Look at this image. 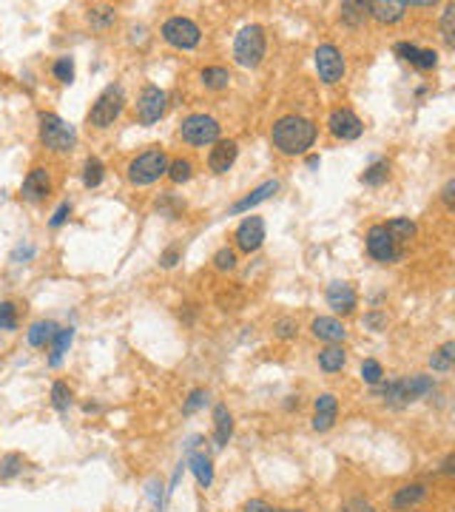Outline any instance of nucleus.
I'll return each mask as SVG.
<instances>
[{
	"label": "nucleus",
	"mask_w": 455,
	"mask_h": 512,
	"mask_svg": "<svg viewBox=\"0 0 455 512\" xmlns=\"http://www.w3.org/2000/svg\"><path fill=\"white\" fill-rule=\"evenodd\" d=\"M344 362H347V353H344L339 344H330V347H324V350L319 353V367H322L324 373H339V370L344 367Z\"/></svg>",
	"instance_id": "393cba45"
},
{
	"label": "nucleus",
	"mask_w": 455,
	"mask_h": 512,
	"mask_svg": "<svg viewBox=\"0 0 455 512\" xmlns=\"http://www.w3.org/2000/svg\"><path fill=\"white\" fill-rule=\"evenodd\" d=\"M453 464H455V456H453V453H450V456L444 459V476H453V470H455Z\"/></svg>",
	"instance_id": "5fc2aeb1"
},
{
	"label": "nucleus",
	"mask_w": 455,
	"mask_h": 512,
	"mask_svg": "<svg viewBox=\"0 0 455 512\" xmlns=\"http://www.w3.org/2000/svg\"><path fill=\"white\" fill-rule=\"evenodd\" d=\"M270 140H273V145H276L282 154L296 157V154H305V151L316 143V126H313L307 117L287 114V117H279V120L273 123Z\"/></svg>",
	"instance_id": "f257e3e1"
},
{
	"label": "nucleus",
	"mask_w": 455,
	"mask_h": 512,
	"mask_svg": "<svg viewBox=\"0 0 455 512\" xmlns=\"http://www.w3.org/2000/svg\"><path fill=\"white\" fill-rule=\"evenodd\" d=\"M367 11L382 23H396L404 17L407 3L404 0H376V3H367Z\"/></svg>",
	"instance_id": "412c9836"
},
{
	"label": "nucleus",
	"mask_w": 455,
	"mask_h": 512,
	"mask_svg": "<svg viewBox=\"0 0 455 512\" xmlns=\"http://www.w3.org/2000/svg\"><path fill=\"white\" fill-rule=\"evenodd\" d=\"M339 512H376V510H373V504H367V501H362V498H353V501H347Z\"/></svg>",
	"instance_id": "09e8293b"
},
{
	"label": "nucleus",
	"mask_w": 455,
	"mask_h": 512,
	"mask_svg": "<svg viewBox=\"0 0 455 512\" xmlns=\"http://www.w3.org/2000/svg\"><path fill=\"white\" fill-rule=\"evenodd\" d=\"M367 254L373 256L376 262H399L402 259V251L396 248L393 237L384 231V225H373L367 231Z\"/></svg>",
	"instance_id": "9d476101"
},
{
	"label": "nucleus",
	"mask_w": 455,
	"mask_h": 512,
	"mask_svg": "<svg viewBox=\"0 0 455 512\" xmlns=\"http://www.w3.org/2000/svg\"><path fill=\"white\" fill-rule=\"evenodd\" d=\"M180 137L188 145H211L220 140V123L208 114H191L180 126Z\"/></svg>",
	"instance_id": "0eeeda50"
},
{
	"label": "nucleus",
	"mask_w": 455,
	"mask_h": 512,
	"mask_svg": "<svg viewBox=\"0 0 455 512\" xmlns=\"http://www.w3.org/2000/svg\"><path fill=\"white\" fill-rule=\"evenodd\" d=\"M307 168H319V157H307Z\"/></svg>",
	"instance_id": "6e6d98bb"
},
{
	"label": "nucleus",
	"mask_w": 455,
	"mask_h": 512,
	"mask_svg": "<svg viewBox=\"0 0 455 512\" xmlns=\"http://www.w3.org/2000/svg\"><path fill=\"white\" fill-rule=\"evenodd\" d=\"M165 100H168V97H165L163 88L145 86L143 94H140V100H137V117H140V123H143V126L157 123V120L163 117V111H165Z\"/></svg>",
	"instance_id": "9b49d317"
},
{
	"label": "nucleus",
	"mask_w": 455,
	"mask_h": 512,
	"mask_svg": "<svg viewBox=\"0 0 455 512\" xmlns=\"http://www.w3.org/2000/svg\"><path fill=\"white\" fill-rule=\"evenodd\" d=\"M310 330H313L316 339H322V342H333V344H336V342H344V336H347L344 324H342L339 319H333V316H319V319H313Z\"/></svg>",
	"instance_id": "aec40b11"
},
{
	"label": "nucleus",
	"mask_w": 455,
	"mask_h": 512,
	"mask_svg": "<svg viewBox=\"0 0 455 512\" xmlns=\"http://www.w3.org/2000/svg\"><path fill=\"white\" fill-rule=\"evenodd\" d=\"M54 333H57V324H54V322H34V324L29 327L26 339H29L31 347H46V344L54 339Z\"/></svg>",
	"instance_id": "a878e982"
},
{
	"label": "nucleus",
	"mask_w": 455,
	"mask_h": 512,
	"mask_svg": "<svg viewBox=\"0 0 455 512\" xmlns=\"http://www.w3.org/2000/svg\"><path fill=\"white\" fill-rule=\"evenodd\" d=\"M276 191H279V183H276V180H267V183H262L259 188H253L247 197H242L239 203H233V205L228 208V214H242V211H250V208H256L259 203L270 200Z\"/></svg>",
	"instance_id": "6ab92c4d"
},
{
	"label": "nucleus",
	"mask_w": 455,
	"mask_h": 512,
	"mask_svg": "<svg viewBox=\"0 0 455 512\" xmlns=\"http://www.w3.org/2000/svg\"><path fill=\"white\" fill-rule=\"evenodd\" d=\"M424 498H427V487L424 484H407V487L396 490L390 504H393V510H410V507L421 504Z\"/></svg>",
	"instance_id": "4be33fe9"
},
{
	"label": "nucleus",
	"mask_w": 455,
	"mask_h": 512,
	"mask_svg": "<svg viewBox=\"0 0 455 512\" xmlns=\"http://www.w3.org/2000/svg\"><path fill=\"white\" fill-rule=\"evenodd\" d=\"M441 37L447 46H455V6L444 9V17H441Z\"/></svg>",
	"instance_id": "58836bf2"
},
{
	"label": "nucleus",
	"mask_w": 455,
	"mask_h": 512,
	"mask_svg": "<svg viewBox=\"0 0 455 512\" xmlns=\"http://www.w3.org/2000/svg\"><path fill=\"white\" fill-rule=\"evenodd\" d=\"M313 57H316V71H319L322 83L333 86V83H339L344 77V57H342V51L333 43L319 46Z\"/></svg>",
	"instance_id": "1a4fd4ad"
},
{
	"label": "nucleus",
	"mask_w": 455,
	"mask_h": 512,
	"mask_svg": "<svg viewBox=\"0 0 455 512\" xmlns=\"http://www.w3.org/2000/svg\"><path fill=\"white\" fill-rule=\"evenodd\" d=\"M433 390H436V382L430 376H410V379H393V382L382 384L376 390V396H382L393 407H407V404L430 396Z\"/></svg>",
	"instance_id": "f03ea898"
},
{
	"label": "nucleus",
	"mask_w": 455,
	"mask_h": 512,
	"mask_svg": "<svg viewBox=\"0 0 455 512\" xmlns=\"http://www.w3.org/2000/svg\"><path fill=\"white\" fill-rule=\"evenodd\" d=\"M276 336L279 339H293L296 336V322L293 319H279L276 322Z\"/></svg>",
	"instance_id": "a18cd8bd"
},
{
	"label": "nucleus",
	"mask_w": 455,
	"mask_h": 512,
	"mask_svg": "<svg viewBox=\"0 0 455 512\" xmlns=\"http://www.w3.org/2000/svg\"><path fill=\"white\" fill-rule=\"evenodd\" d=\"M327 128H330V134L339 137V140H356V137H362V131H364L362 120H359L350 108H336V111H330Z\"/></svg>",
	"instance_id": "f8f14e48"
},
{
	"label": "nucleus",
	"mask_w": 455,
	"mask_h": 512,
	"mask_svg": "<svg viewBox=\"0 0 455 512\" xmlns=\"http://www.w3.org/2000/svg\"><path fill=\"white\" fill-rule=\"evenodd\" d=\"M214 267H217V270H233V267H236V254H233L230 248L217 251V254H214Z\"/></svg>",
	"instance_id": "c03bdc74"
},
{
	"label": "nucleus",
	"mask_w": 455,
	"mask_h": 512,
	"mask_svg": "<svg viewBox=\"0 0 455 512\" xmlns=\"http://www.w3.org/2000/svg\"><path fill=\"white\" fill-rule=\"evenodd\" d=\"M336 413H339V401L333 393H322L316 399V416H313V430L327 433L336 424Z\"/></svg>",
	"instance_id": "dca6fc26"
},
{
	"label": "nucleus",
	"mask_w": 455,
	"mask_h": 512,
	"mask_svg": "<svg viewBox=\"0 0 455 512\" xmlns=\"http://www.w3.org/2000/svg\"><path fill=\"white\" fill-rule=\"evenodd\" d=\"M51 71H54V77H57L60 83H71V80H74V60H71V57H57L54 66H51Z\"/></svg>",
	"instance_id": "e433bc0d"
},
{
	"label": "nucleus",
	"mask_w": 455,
	"mask_h": 512,
	"mask_svg": "<svg viewBox=\"0 0 455 512\" xmlns=\"http://www.w3.org/2000/svg\"><path fill=\"white\" fill-rule=\"evenodd\" d=\"M71 339H74V327H57V333H54V339H51V356H48V364H51V367H57V364L63 362V353L68 350Z\"/></svg>",
	"instance_id": "b1692460"
},
{
	"label": "nucleus",
	"mask_w": 455,
	"mask_h": 512,
	"mask_svg": "<svg viewBox=\"0 0 455 512\" xmlns=\"http://www.w3.org/2000/svg\"><path fill=\"white\" fill-rule=\"evenodd\" d=\"M123 106H126L123 88H120V86H106L103 94L94 100L91 111H88V123L97 126V128H108V126L123 114Z\"/></svg>",
	"instance_id": "423d86ee"
},
{
	"label": "nucleus",
	"mask_w": 455,
	"mask_h": 512,
	"mask_svg": "<svg viewBox=\"0 0 455 512\" xmlns=\"http://www.w3.org/2000/svg\"><path fill=\"white\" fill-rule=\"evenodd\" d=\"M48 191H51V180H48V171H46V168H34V171H29V177L23 180V188H20L23 200H29V203H40V200H46Z\"/></svg>",
	"instance_id": "4468645a"
},
{
	"label": "nucleus",
	"mask_w": 455,
	"mask_h": 512,
	"mask_svg": "<svg viewBox=\"0 0 455 512\" xmlns=\"http://www.w3.org/2000/svg\"><path fill=\"white\" fill-rule=\"evenodd\" d=\"M148 498H151V507L154 512H163L165 507V493H163V481H148Z\"/></svg>",
	"instance_id": "79ce46f5"
},
{
	"label": "nucleus",
	"mask_w": 455,
	"mask_h": 512,
	"mask_svg": "<svg viewBox=\"0 0 455 512\" xmlns=\"http://www.w3.org/2000/svg\"><path fill=\"white\" fill-rule=\"evenodd\" d=\"M384 324H387V316H382V313H367V316H364V327L382 330Z\"/></svg>",
	"instance_id": "8fccbe9b"
},
{
	"label": "nucleus",
	"mask_w": 455,
	"mask_h": 512,
	"mask_svg": "<svg viewBox=\"0 0 455 512\" xmlns=\"http://www.w3.org/2000/svg\"><path fill=\"white\" fill-rule=\"evenodd\" d=\"M396 54H399L402 60H407V63H416L419 46H413V43H399V46H396Z\"/></svg>",
	"instance_id": "49530a36"
},
{
	"label": "nucleus",
	"mask_w": 455,
	"mask_h": 512,
	"mask_svg": "<svg viewBox=\"0 0 455 512\" xmlns=\"http://www.w3.org/2000/svg\"><path fill=\"white\" fill-rule=\"evenodd\" d=\"M168 177H171V183H177V185H183V183H188L191 180V174H194V165L188 163V160H174V163H168V171H165Z\"/></svg>",
	"instance_id": "2f4dec72"
},
{
	"label": "nucleus",
	"mask_w": 455,
	"mask_h": 512,
	"mask_svg": "<svg viewBox=\"0 0 455 512\" xmlns=\"http://www.w3.org/2000/svg\"><path fill=\"white\" fill-rule=\"evenodd\" d=\"M279 512H302V510H279Z\"/></svg>",
	"instance_id": "4d7b16f0"
},
{
	"label": "nucleus",
	"mask_w": 455,
	"mask_h": 512,
	"mask_svg": "<svg viewBox=\"0 0 455 512\" xmlns=\"http://www.w3.org/2000/svg\"><path fill=\"white\" fill-rule=\"evenodd\" d=\"M185 467L197 476V481H200V487H211L214 484V464H211V459L205 456V453H200V450H185Z\"/></svg>",
	"instance_id": "a211bd4d"
},
{
	"label": "nucleus",
	"mask_w": 455,
	"mask_h": 512,
	"mask_svg": "<svg viewBox=\"0 0 455 512\" xmlns=\"http://www.w3.org/2000/svg\"><path fill=\"white\" fill-rule=\"evenodd\" d=\"M327 304L336 313H353L356 307V290L347 282H330L327 285Z\"/></svg>",
	"instance_id": "f3484780"
},
{
	"label": "nucleus",
	"mask_w": 455,
	"mask_h": 512,
	"mask_svg": "<svg viewBox=\"0 0 455 512\" xmlns=\"http://www.w3.org/2000/svg\"><path fill=\"white\" fill-rule=\"evenodd\" d=\"M262 242H265V220H262V217H245V220L239 222V228H236V245H239V251L253 254V251L262 248Z\"/></svg>",
	"instance_id": "ddd939ff"
},
{
	"label": "nucleus",
	"mask_w": 455,
	"mask_h": 512,
	"mask_svg": "<svg viewBox=\"0 0 455 512\" xmlns=\"http://www.w3.org/2000/svg\"><path fill=\"white\" fill-rule=\"evenodd\" d=\"M453 359H455V342H447V344H441V350H436V353L430 356V367L439 370V373H447V370L453 367Z\"/></svg>",
	"instance_id": "c85d7f7f"
},
{
	"label": "nucleus",
	"mask_w": 455,
	"mask_h": 512,
	"mask_svg": "<svg viewBox=\"0 0 455 512\" xmlns=\"http://www.w3.org/2000/svg\"><path fill=\"white\" fill-rule=\"evenodd\" d=\"M242 512H276L267 501H262V498H250L247 504H245V510Z\"/></svg>",
	"instance_id": "3c124183"
},
{
	"label": "nucleus",
	"mask_w": 455,
	"mask_h": 512,
	"mask_svg": "<svg viewBox=\"0 0 455 512\" xmlns=\"http://www.w3.org/2000/svg\"><path fill=\"white\" fill-rule=\"evenodd\" d=\"M160 262H163V267H174V265L180 262V251H177V248H168L165 254L160 256Z\"/></svg>",
	"instance_id": "603ef678"
},
{
	"label": "nucleus",
	"mask_w": 455,
	"mask_h": 512,
	"mask_svg": "<svg viewBox=\"0 0 455 512\" xmlns=\"http://www.w3.org/2000/svg\"><path fill=\"white\" fill-rule=\"evenodd\" d=\"M362 379H364L367 384H379V382L384 379L382 364H379L376 359H364V362H362Z\"/></svg>",
	"instance_id": "4c0bfd02"
},
{
	"label": "nucleus",
	"mask_w": 455,
	"mask_h": 512,
	"mask_svg": "<svg viewBox=\"0 0 455 512\" xmlns=\"http://www.w3.org/2000/svg\"><path fill=\"white\" fill-rule=\"evenodd\" d=\"M416 68H421V71H430V68H436L439 66V51L436 48H419V57H416V63H413Z\"/></svg>",
	"instance_id": "a19ab883"
},
{
	"label": "nucleus",
	"mask_w": 455,
	"mask_h": 512,
	"mask_svg": "<svg viewBox=\"0 0 455 512\" xmlns=\"http://www.w3.org/2000/svg\"><path fill=\"white\" fill-rule=\"evenodd\" d=\"M68 214H71V205H68V203H60V208L54 211V217L48 220V225H51V228H60V225L68 220Z\"/></svg>",
	"instance_id": "de8ad7c7"
},
{
	"label": "nucleus",
	"mask_w": 455,
	"mask_h": 512,
	"mask_svg": "<svg viewBox=\"0 0 455 512\" xmlns=\"http://www.w3.org/2000/svg\"><path fill=\"white\" fill-rule=\"evenodd\" d=\"M23 470V456L20 453H9L0 459V478H14Z\"/></svg>",
	"instance_id": "f704fd0d"
},
{
	"label": "nucleus",
	"mask_w": 455,
	"mask_h": 512,
	"mask_svg": "<svg viewBox=\"0 0 455 512\" xmlns=\"http://www.w3.org/2000/svg\"><path fill=\"white\" fill-rule=\"evenodd\" d=\"M205 401H208V393L205 390H191V396H188V401L183 404V413H197L200 407H205Z\"/></svg>",
	"instance_id": "37998d69"
},
{
	"label": "nucleus",
	"mask_w": 455,
	"mask_h": 512,
	"mask_svg": "<svg viewBox=\"0 0 455 512\" xmlns=\"http://www.w3.org/2000/svg\"><path fill=\"white\" fill-rule=\"evenodd\" d=\"M367 3H342V20L350 26H359L367 20Z\"/></svg>",
	"instance_id": "7c9ffc66"
},
{
	"label": "nucleus",
	"mask_w": 455,
	"mask_h": 512,
	"mask_svg": "<svg viewBox=\"0 0 455 512\" xmlns=\"http://www.w3.org/2000/svg\"><path fill=\"white\" fill-rule=\"evenodd\" d=\"M265 57V31L262 26H245L233 40V60L242 68H256Z\"/></svg>",
	"instance_id": "39448f33"
},
{
	"label": "nucleus",
	"mask_w": 455,
	"mask_h": 512,
	"mask_svg": "<svg viewBox=\"0 0 455 512\" xmlns=\"http://www.w3.org/2000/svg\"><path fill=\"white\" fill-rule=\"evenodd\" d=\"M236 154H239V148H236L233 140H217L211 154H208V168L214 174H225L228 168L236 163Z\"/></svg>",
	"instance_id": "2eb2a0df"
},
{
	"label": "nucleus",
	"mask_w": 455,
	"mask_h": 512,
	"mask_svg": "<svg viewBox=\"0 0 455 512\" xmlns=\"http://www.w3.org/2000/svg\"><path fill=\"white\" fill-rule=\"evenodd\" d=\"M17 327V307L11 302H0V330H14Z\"/></svg>",
	"instance_id": "ea45409f"
},
{
	"label": "nucleus",
	"mask_w": 455,
	"mask_h": 512,
	"mask_svg": "<svg viewBox=\"0 0 455 512\" xmlns=\"http://www.w3.org/2000/svg\"><path fill=\"white\" fill-rule=\"evenodd\" d=\"M51 407H54L57 413H66V410L71 407V390H68L66 382H54V384H51Z\"/></svg>",
	"instance_id": "c756f323"
},
{
	"label": "nucleus",
	"mask_w": 455,
	"mask_h": 512,
	"mask_svg": "<svg viewBox=\"0 0 455 512\" xmlns=\"http://www.w3.org/2000/svg\"><path fill=\"white\" fill-rule=\"evenodd\" d=\"M103 163L97 160V157H91L88 163H86V168H83V185L86 188H97L100 183H103Z\"/></svg>",
	"instance_id": "72a5a7b5"
},
{
	"label": "nucleus",
	"mask_w": 455,
	"mask_h": 512,
	"mask_svg": "<svg viewBox=\"0 0 455 512\" xmlns=\"http://www.w3.org/2000/svg\"><path fill=\"white\" fill-rule=\"evenodd\" d=\"M165 171H168V157H165V151H160V148H151V151H145V154H140V157H134V160L128 163V180H131V185H137V188L157 183Z\"/></svg>",
	"instance_id": "20e7f679"
},
{
	"label": "nucleus",
	"mask_w": 455,
	"mask_h": 512,
	"mask_svg": "<svg viewBox=\"0 0 455 512\" xmlns=\"http://www.w3.org/2000/svg\"><path fill=\"white\" fill-rule=\"evenodd\" d=\"M200 77H203L205 88H214V91L228 88V83H230V74H228V68H223V66H208V68H203Z\"/></svg>",
	"instance_id": "bb28decb"
},
{
	"label": "nucleus",
	"mask_w": 455,
	"mask_h": 512,
	"mask_svg": "<svg viewBox=\"0 0 455 512\" xmlns=\"http://www.w3.org/2000/svg\"><path fill=\"white\" fill-rule=\"evenodd\" d=\"M40 140L46 148L63 154V151H71L77 145V131L74 126H68L63 117L57 114H40Z\"/></svg>",
	"instance_id": "7ed1b4c3"
},
{
	"label": "nucleus",
	"mask_w": 455,
	"mask_h": 512,
	"mask_svg": "<svg viewBox=\"0 0 455 512\" xmlns=\"http://www.w3.org/2000/svg\"><path fill=\"white\" fill-rule=\"evenodd\" d=\"M384 231L393 237V242H404V240L416 237V222H410V220H390L384 225Z\"/></svg>",
	"instance_id": "cd10ccee"
},
{
	"label": "nucleus",
	"mask_w": 455,
	"mask_h": 512,
	"mask_svg": "<svg viewBox=\"0 0 455 512\" xmlns=\"http://www.w3.org/2000/svg\"><path fill=\"white\" fill-rule=\"evenodd\" d=\"M88 23L97 26V29L111 26V23H114V9H111V6H94V9L88 11Z\"/></svg>",
	"instance_id": "c9c22d12"
},
{
	"label": "nucleus",
	"mask_w": 455,
	"mask_h": 512,
	"mask_svg": "<svg viewBox=\"0 0 455 512\" xmlns=\"http://www.w3.org/2000/svg\"><path fill=\"white\" fill-rule=\"evenodd\" d=\"M453 191H455V180H447V185H444V191H441V200H444L447 208H453Z\"/></svg>",
	"instance_id": "864d4df0"
},
{
	"label": "nucleus",
	"mask_w": 455,
	"mask_h": 512,
	"mask_svg": "<svg viewBox=\"0 0 455 512\" xmlns=\"http://www.w3.org/2000/svg\"><path fill=\"white\" fill-rule=\"evenodd\" d=\"M163 37L174 48H197L200 40H203L200 26L194 20H188V17H168L165 26H163Z\"/></svg>",
	"instance_id": "6e6552de"
},
{
	"label": "nucleus",
	"mask_w": 455,
	"mask_h": 512,
	"mask_svg": "<svg viewBox=\"0 0 455 512\" xmlns=\"http://www.w3.org/2000/svg\"><path fill=\"white\" fill-rule=\"evenodd\" d=\"M387 174H390V168H387V163L382 160V163H373V165L362 174V183L370 185V188H379L382 183H387Z\"/></svg>",
	"instance_id": "473e14b6"
},
{
	"label": "nucleus",
	"mask_w": 455,
	"mask_h": 512,
	"mask_svg": "<svg viewBox=\"0 0 455 512\" xmlns=\"http://www.w3.org/2000/svg\"><path fill=\"white\" fill-rule=\"evenodd\" d=\"M233 436V416L228 413L225 404H217L214 407V441L217 447H225Z\"/></svg>",
	"instance_id": "5701e85b"
}]
</instances>
